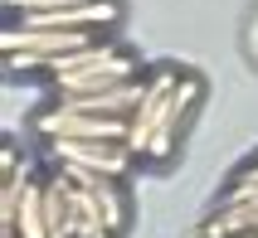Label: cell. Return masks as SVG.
<instances>
[{"label":"cell","mask_w":258,"mask_h":238,"mask_svg":"<svg viewBox=\"0 0 258 238\" xmlns=\"http://www.w3.org/2000/svg\"><path fill=\"white\" fill-rule=\"evenodd\" d=\"M10 73H39L58 98H83V93H107V88L137 83L142 78V58L132 54L122 39H98L78 49V54H58V58H5Z\"/></svg>","instance_id":"1"},{"label":"cell","mask_w":258,"mask_h":238,"mask_svg":"<svg viewBox=\"0 0 258 238\" xmlns=\"http://www.w3.org/2000/svg\"><path fill=\"white\" fill-rule=\"evenodd\" d=\"M44 151L54 155V166H78L93 175H112V180H127L137 161L127 141H44Z\"/></svg>","instance_id":"2"},{"label":"cell","mask_w":258,"mask_h":238,"mask_svg":"<svg viewBox=\"0 0 258 238\" xmlns=\"http://www.w3.org/2000/svg\"><path fill=\"white\" fill-rule=\"evenodd\" d=\"M200 98H205V83L195 78V73H180V83L171 88V98H166V107H161V122H156V136H151L146 161H171L175 141H180V131L190 126V117H195Z\"/></svg>","instance_id":"3"},{"label":"cell","mask_w":258,"mask_h":238,"mask_svg":"<svg viewBox=\"0 0 258 238\" xmlns=\"http://www.w3.org/2000/svg\"><path fill=\"white\" fill-rule=\"evenodd\" d=\"M180 83V68H151L142 83V102L132 107L127 117V146L137 151V161H146V151H151V136H156V122H161V107H166V98H171V88Z\"/></svg>","instance_id":"4"},{"label":"cell","mask_w":258,"mask_h":238,"mask_svg":"<svg viewBox=\"0 0 258 238\" xmlns=\"http://www.w3.org/2000/svg\"><path fill=\"white\" fill-rule=\"evenodd\" d=\"M63 5H83V0H5L10 15H39V10H63Z\"/></svg>","instance_id":"5"}]
</instances>
